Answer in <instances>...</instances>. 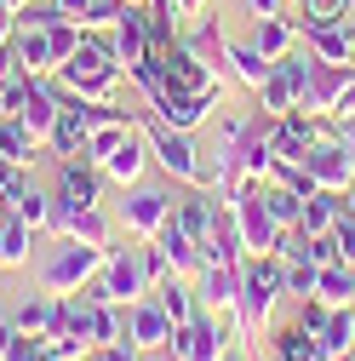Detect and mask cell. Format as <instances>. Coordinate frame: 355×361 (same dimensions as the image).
I'll return each instance as SVG.
<instances>
[{
    "label": "cell",
    "mask_w": 355,
    "mask_h": 361,
    "mask_svg": "<svg viewBox=\"0 0 355 361\" xmlns=\"http://www.w3.org/2000/svg\"><path fill=\"white\" fill-rule=\"evenodd\" d=\"M355 0H304V23H344Z\"/></svg>",
    "instance_id": "74e56055"
},
{
    "label": "cell",
    "mask_w": 355,
    "mask_h": 361,
    "mask_svg": "<svg viewBox=\"0 0 355 361\" xmlns=\"http://www.w3.org/2000/svg\"><path fill=\"white\" fill-rule=\"evenodd\" d=\"M23 184H29V172H23V166H12L6 155H0V201H12Z\"/></svg>",
    "instance_id": "60d3db41"
},
{
    "label": "cell",
    "mask_w": 355,
    "mask_h": 361,
    "mask_svg": "<svg viewBox=\"0 0 355 361\" xmlns=\"http://www.w3.org/2000/svg\"><path fill=\"white\" fill-rule=\"evenodd\" d=\"M247 12L252 18H270V12H281V0H247Z\"/></svg>",
    "instance_id": "f6af8a7d"
},
{
    "label": "cell",
    "mask_w": 355,
    "mask_h": 361,
    "mask_svg": "<svg viewBox=\"0 0 355 361\" xmlns=\"http://www.w3.org/2000/svg\"><path fill=\"white\" fill-rule=\"evenodd\" d=\"M35 361H52V350H46V344H40V350H35Z\"/></svg>",
    "instance_id": "681fc988"
},
{
    "label": "cell",
    "mask_w": 355,
    "mask_h": 361,
    "mask_svg": "<svg viewBox=\"0 0 355 361\" xmlns=\"http://www.w3.org/2000/svg\"><path fill=\"white\" fill-rule=\"evenodd\" d=\"M224 69H230L241 86H252V92H258L263 75H270V58H263L252 40H224Z\"/></svg>",
    "instance_id": "cb8c5ba5"
},
{
    "label": "cell",
    "mask_w": 355,
    "mask_h": 361,
    "mask_svg": "<svg viewBox=\"0 0 355 361\" xmlns=\"http://www.w3.org/2000/svg\"><path fill=\"white\" fill-rule=\"evenodd\" d=\"M46 149H52L58 161H75V155H86V126H80V115H75L69 104H63V115H58V126H52Z\"/></svg>",
    "instance_id": "f546056e"
},
{
    "label": "cell",
    "mask_w": 355,
    "mask_h": 361,
    "mask_svg": "<svg viewBox=\"0 0 355 361\" xmlns=\"http://www.w3.org/2000/svg\"><path fill=\"white\" fill-rule=\"evenodd\" d=\"M12 58H18V75H52L46 29H18V35H12Z\"/></svg>",
    "instance_id": "484cf974"
},
{
    "label": "cell",
    "mask_w": 355,
    "mask_h": 361,
    "mask_svg": "<svg viewBox=\"0 0 355 361\" xmlns=\"http://www.w3.org/2000/svg\"><path fill=\"white\" fill-rule=\"evenodd\" d=\"M126 12V0H86V12H80V29H115V18Z\"/></svg>",
    "instance_id": "d590c367"
},
{
    "label": "cell",
    "mask_w": 355,
    "mask_h": 361,
    "mask_svg": "<svg viewBox=\"0 0 355 361\" xmlns=\"http://www.w3.org/2000/svg\"><path fill=\"white\" fill-rule=\"evenodd\" d=\"M155 281H149V264H144V247H109L104 269H98V281L92 293L109 298V304H132V298H144Z\"/></svg>",
    "instance_id": "8992f818"
},
{
    "label": "cell",
    "mask_w": 355,
    "mask_h": 361,
    "mask_svg": "<svg viewBox=\"0 0 355 361\" xmlns=\"http://www.w3.org/2000/svg\"><path fill=\"white\" fill-rule=\"evenodd\" d=\"M281 293H287L281 287V258L275 252H247L241 258V293H235V338H247L258 350V333H263Z\"/></svg>",
    "instance_id": "7a4b0ae2"
},
{
    "label": "cell",
    "mask_w": 355,
    "mask_h": 361,
    "mask_svg": "<svg viewBox=\"0 0 355 361\" xmlns=\"http://www.w3.org/2000/svg\"><path fill=\"white\" fill-rule=\"evenodd\" d=\"M195 293L206 310H235V293H241V264H218V258H201L195 269Z\"/></svg>",
    "instance_id": "9a60e30c"
},
{
    "label": "cell",
    "mask_w": 355,
    "mask_h": 361,
    "mask_svg": "<svg viewBox=\"0 0 355 361\" xmlns=\"http://www.w3.org/2000/svg\"><path fill=\"white\" fill-rule=\"evenodd\" d=\"M270 355H275V361H321V355H316V333H304L298 322L270 338Z\"/></svg>",
    "instance_id": "d6a6232c"
},
{
    "label": "cell",
    "mask_w": 355,
    "mask_h": 361,
    "mask_svg": "<svg viewBox=\"0 0 355 361\" xmlns=\"http://www.w3.org/2000/svg\"><path fill=\"white\" fill-rule=\"evenodd\" d=\"M338 212H344V195L316 190V195H304V218H298V230H304V235H332Z\"/></svg>",
    "instance_id": "83f0119b"
},
{
    "label": "cell",
    "mask_w": 355,
    "mask_h": 361,
    "mask_svg": "<svg viewBox=\"0 0 355 361\" xmlns=\"http://www.w3.org/2000/svg\"><path fill=\"white\" fill-rule=\"evenodd\" d=\"M230 207H235V224H241L247 252H275V247H281V235H287V230L270 218V207H263V190H258V184H252V190H241Z\"/></svg>",
    "instance_id": "30bf717a"
},
{
    "label": "cell",
    "mask_w": 355,
    "mask_h": 361,
    "mask_svg": "<svg viewBox=\"0 0 355 361\" xmlns=\"http://www.w3.org/2000/svg\"><path fill=\"white\" fill-rule=\"evenodd\" d=\"M120 75L126 69L109 52V35H98V29H86L75 58L58 63V86L69 98H86V104H120Z\"/></svg>",
    "instance_id": "6da1fadb"
},
{
    "label": "cell",
    "mask_w": 355,
    "mask_h": 361,
    "mask_svg": "<svg viewBox=\"0 0 355 361\" xmlns=\"http://www.w3.org/2000/svg\"><path fill=\"white\" fill-rule=\"evenodd\" d=\"M6 207H12V212H18L23 224H29V230H35V235H40V230H46V235H52V195H40L35 184H23V190H18V195H12Z\"/></svg>",
    "instance_id": "4dcf8cb0"
},
{
    "label": "cell",
    "mask_w": 355,
    "mask_h": 361,
    "mask_svg": "<svg viewBox=\"0 0 355 361\" xmlns=\"http://www.w3.org/2000/svg\"><path fill=\"white\" fill-rule=\"evenodd\" d=\"M316 298H327L332 310L338 304H355V264H327L321 281H316Z\"/></svg>",
    "instance_id": "1f68e13d"
},
{
    "label": "cell",
    "mask_w": 355,
    "mask_h": 361,
    "mask_svg": "<svg viewBox=\"0 0 355 361\" xmlns=\"http://www.w3.org/2000/svg\"><path fill=\"white\" fill-rule=\"evenodd\" d=\"M252 47L263 52V58H287L292 47H298V23L287 18V12H270V18H258V29H252Z\"/></svg>",
    "instance_id": "7402d4cb"
},
{
    "label": "cell",
    "mask_w": 355,
    "mask_h": 361,
    "mask_svg": "<svg viewBox=\"0 0 355 361\" xmlns=\"http://www.w3.org/2000/svg\"><path fill=\"white\" fill-rule=\"evenodd\" d=\"M172 207H178V195H172V190L144 184V178H138V184L126 190V201H120V224H126V235H144V241H149L161 224L172 218Z\"/></svg>",
    "instance_id": "52a82bcc"
},
{
    "label": "cell",
    "mask_w": 355,
    "mask_h": 361,
    "mask_svg": "<svg viewBox=\"0 0 355 361\" xmlns=\"http://www.w3.org/2000/svg\"><path fill=\"white\" fill-rule=\"evenodd\" d=\"M355 350V304H338L332 315H327V327L316 333V355L321 361H338V355H349Z\"/></svg>",
    "instance_id": "ffe728a7"
},
{
    "label": "cell",
    "mask_w": 355,
    "mask_h": 361,
    "mask_svg": "<svg viewBox=\"0 0 355 361\" xmlns=\"http://www.w3.org/2000/svg\"><path fill=\"white\" fill-rule=\"evenodd\" d=\"M58 235H75V241H86V247H104V252H109L115 224L104 218V207H75V212L58 224Z\"/></svg>",
    "instance_id": "603a6c76"
},
{
    "label": "cell",
    "mask_w": 355,
    "mask_h": 361,
    "mask_svg": "<svg viewBox=\"0 0 355 361\" xmlns=\"http://www.w3.org/2000/svg\"><path fill=\"white\" fill-rule=\"evenodd\" d=\"M120 310H126V338L138 344L144 355H149V350H166V344H172V315L161 310V298H155V293L132 298V304H120Z\"/></svg>",
    "instance_id": "8fae6325"
},
{
    "label": "cell",
    "mask_w": 355,
    "mask_h": 361,
    "mask_svg": "<svg viewBox=\"0 0 355 361\" xmlns=\"http://www.w3.org/2000/svg\"><path fill=\"white\" fill-rule=\"evenodd\" d=\"M58 12H63V18H75V23H80V12H86V0H58Z\"/></svg>",
    "instance_id": "7dc6e473"
},
{
    "label": "cell",
    "mask_w": 355,
    "mask_h": 361,
    "mask_svg": "<svg viewBox=\"0 0 355 361\" xmlns=\"http://www.w3.org/2000/svg\"><path fill=\"white\" fill-rule=\"evenodd\" d=\"M18 75V58H12V40H0V80Z\"/></svg>",
    "instance_id": "7bdbcfd3"
},
{
    "label": "cell",
    "mask_w": 355,
    "mask_h": 361,
    "mask_svg": "<svg viewBox=\"0 0 355 361\" xmlns=\"http://www.w3.org/2000/svg\"><path fill=\"white\" fill-rule=\"evenodd\" d=\"M12 35H18V12L0 0V40H12Z\"/></svg>",
    "instance_id": "ee69618b"
},
{
    "label": "cell",
    "mask_w": 355,
    "mask_h": 361,
    "mask_svg": "<svg viewBox=\"0 0 355 361\" xmlns=\"http://www.w3.org/2000/svg\"><path fill=\"white\" fill-rule=\"evenodd\" d=\"M218 361H247V355H235V350H224V355H218Z\"/></svg>",
    "instance_id": "f907efd6"
},
{
    "label": "cell",
    "mask_w": 355,
    "mask_h": 361,
    "mask_svg": "<svg viewBox=\"0 0 355 361\" xmlns=\"http://www.w3.org/2000/svg\"><path fill=\"white\" fill-rule=\"evenodd\" d=\"M80 35H86V29H80L75 18H63V23H52V29H46V47H52V75H58V63H69V58H75Z\"/></svg>",
    "instance_id": "836d02e7"
},
{
    "label": "cell",
    "mask_w": 355,
    "mask_h": 361,
    "mask_svg": "<svg viewBox=\"0 0 355 361\" xmlns=\"http://www.w3.org/2000/svg\"><path fill=\"white\" fill-rule=\"evenodd\" d=\"M138 132H144V144H149V155H155V166H161L166 178H178V184H189V190H218V172H212V161L189 144V132L155 121L149 109H138Z\"/></svg>",
    "instance_id": "3957f363"
},
{
    "label": "cell",
    "mask_w": 355,
    "mask_h": 361,
    "mask_svg": "<svg viewBox=\"0 0 355 361\" xmlns=\"http://www.w3.org/2000/svg\"><path fill=\"white\" fill-rule=\"evenodd\" d=\"M155 58H161V75H166L172 92H189V98H218V92H224V69H218L212 58H201L189 47V35H178L172 47L155 52Z\"/></svg>",
    "instance_id": "5b68a950"
},
{
    "label": "cell",
    "mask_w": 355,
    "mask_h": 361,
    "mask_svg": "<svg viewBox=\"0 0 355 361\" xmlns=\"http://www.w3.org/2000/svg\"><path fill=\"white\" fill-rule=\"evenodd\" d=\"M344 207H349V212H355V178H349V190H344Z\"/></svg>",
    "instance_id": "c3c4849f"
},
{
    "label": "cell",
    "mask_w": 355,
    "mask_h": 361,
    "mask_svg": "<svg viewBox=\"0 0 355 361\" xmlns=\"http://www.w3.org/2000/svg\"><path fill=\"white\" fill-rule=\"evenodd\" d=\"M144 166H149V144H144V132L132 126L126 138H120V144H115V149L104 155V178H115L120 190H132V184L144 178Z\"/></svg>",
    "instance_id": "2e32d148"
},
{
    "label": "cell",
    "mask_w": 355,
    "mask_h": 361,
    "mask_svg": "<svg viewBox=\"0 0 355 361\" xmlns=\"http://www.w3.org/2000/svg\"><path fill=\"white\" fill-rule=\"evenodd\" d=\"M0 155H6L12 166H23V172L40 161V138H35L18 115H0Z\"/></svg>",
    "instance_id": "d4e9b609"
},
{
    "label": "cell",
    "mask_w": 355,
    "mask_h": 361,
    "mask_svg": "<svg viewBox=\"0 0 355 361\" xmlns=\"http://www.w3.org/2000/svg\"><path fill=\"white\" fill-rule=\"evenodd\" d=\"M29 247H35V230L12 207H0V269H23L29 264Z\"/></svg>",
    "instance_id": "44dd1931"
},
{
    "label": "cell",
    "mask_w": 355,
    "mask_h": 361,
    "mask_svg": "<svg viewBox=\"0 0 355 361\" xmlns=\"http://www.w3.org/2000/svg\"><path fill=\"white\" fill-rule=\"evenodd\" d=\"M332 241H338V258H344V264H355V212H349V207H344V212H338V224H332Z\"/></svg>",
    "instance_id": "ab89813d"
},
{
    "label": "cell",
    "mask_w": 355,
    "mask_h": 361,
    "mask_svg": "<svg viewBox=\"0 0 355 361\" xmlns=\"http://www.w3.org/2000/svg\"><path fill=\"white\" fill-rule=\"evenodd\" d=\"M304 40H309V52L327 58V63H355V29H349V18L344 23H304Z\"/></svg>",
    "instance_id": "ac0fdd59"
},
{
    "label": "cell",
    "mask_w": 355,
    "mask_h": 361,
    "mask_svg": "<svg viewBox=\"0 0 355 361\" xmlns=\"http://www.w3.org/2000/svg\"><path fill=\"white\" fill-rule=\"evenodd\" d=\"M126 6H149V0H126Z\"/></svg>",
    "instance_id": "f5cc1de1"
},
{
    "label": "cell",
    "mask_w": 355,
    "mask_h": 361,
    "mask_svg": "<svg viewBox=\"0 0 355 361\" xmlns=\"http://www.w3.org/2000/svg\"><path fill=\"white\" fill-rule=\"evenodd\" d=\"M316 281H321V269L309 264V258H292V264H281V287H287L292 298H309V293H316Z\"/></svg>",
    "instance_id": "e575fe53"
},
{
    "label": "cell",
    "mask_w": 355,
    "mask_h": 361,
    "mask_svg": "<svg viewBox=\"0 0 355 361\" xmlns=\"http://www.w3.org/2000/svg\"><path fill=\"white\" fill-rule=\"evenodd\" d=\"M304 80H309V52H287V58H275L270 63V75H263V86H258V98H263V109L270 115H287V109H298V98H304Z\"/></svg>",
    "instance_id": "ba28073f"
},
{
    "label": "cell",
    "mask_w": 355,
    "mask_h": 361,
    "mask_svg": "<svg viewBox=\"0 0 355 361\" xmlns=\"http://www.w3.org/2000/svg\"><path fill=\"white\" fill-rule=\"evenodd\" d=\"M104 247H86V241H75V235H58L52 241V252L40 258V269H35V287L40 293H80L86 281H98V269H104Z\"/></svg>",
    "instance_id": "277c9868"
},
{
    "label": "cell",
    "mask_w": 355,
    "mask_h": 361,
    "mask_svg": "<svg viewBox=\"0 0 355 361\" xmlns=\"http://www.w3.org/2000/svg\"><path fill=\"white\" fill-rule=\"evenodd\" d=\"M12 327L29 333V338H52L58 333V293H35L12 310Z\"/></svg>",
    "instance_id": "d6986e66"
},
{
    "label": "cell",
    "mask_w": 355,
    "mask_h": 361,
    "mask_svg": "<svg viewBox=\"0 0 355 361\" xmlns=\"http://www.w3.org/2000/svg\"><path fill=\"white\" fill-rule=\"evenodd\" d=\"M104 35H109V52H115V63H120V69H132V63H144V58H149L144 6H126V12L115 18V29H104Z\"/></svg>",
    "instance_id": "5bb4252c"
},
{
    "label": "cell",
    "mask_w": 355,
    "mask_h": 361,
    "mask_svg": "<svg viewBox=\"0 0 355 361\" xmlns=\"http://www.w3.org/2000/svg\"><path fill=\"white\" fill-rule=\"evenodd\" d=\"M161 252H166V264H172V276H195V269H201V241L184 230V224H178V218H166L161 224V230L149 235Z\"/></svg>",
    "instance_id": "e0dca14e"
},
{
    "label": "cell",
    "mask_w": 355,
    "mask_h": 361,
    "mask_svg": "<svg viewBox=\"0 0 355 361\" xmlns=\"http://www.w3.org/2000/svg\"><path fill=\"white\" fill-rule=\"evenodd\" d=\"M6 6H12V12H23V6H29V0H6Z\"/></svg>",
    "instance_id": "816d5d0a"
},
{
    "label": "cell",
    "mask_w": 355,
    "mask_h": 361,
    "mask_svg": "<svg viewBox=\"0 0 355 361\" xmlns=\"http://www.w3.org/2000/svg\"><path fill=\"white\" fill-rule=\"evenodd\" d=\"M98 361H144V350L132 338H115V344H98Z\"/></svg>",
    "instance_id": "b9f144b4"
},
{
    "label": "cell",
    "mask_w": 355,
    "mask_h": 361,
    "mask_svg": "<svg viewBox=\"0 0 355 361\" xmlns=\"http://www.w3.org/2000/svg\"><path fill=\"white\" fill-rule=\"evenodd\" d=\"M304 166H309V178H316V190H332V195H344V190H349V178H355V155H349L344 138H321V144H309Z\"/></svg>",
    "instance_id": "7c38bea8"
},
{
    "label": "cell",
    "mask_w": 355,
    "mask_h": 361,
    "mask_svg": "<svg viewBox=\"0 0 355 361\" xmlns=\"http://www.w3.org/2000/svg\"><path fill=\"white\" fill-rule=\"evenodd\" d=\"M327 315H332L327 298H316V293L298 298V327H304V333H321V327H327Z\"/></svg>",
    "instance_id": "f35d334b"
},
{
    "label": "cell",
    "mask_w": 355,
    "mask_h": 361,
    "mask_svg": "<svg viewBox=\"0 0 355 361\" xmlns=\"http://www.w3.org/2000/svg\"><path fill=\"white\" fill-rule=\"evenodd\" d=\"M338 138H344V144H349V155H355V115H344V121H338Z\"/></svg>",
    "instance_id": "bcb514c9"
},
{
    "label": "cell",
    "mask_w": 355,
    "mask_h": 361,
    "mask_svg": "<svg viewBox=\"0 0 355 361\" xmlns=\"http://www.w3.org/2000/svg\"><path fill=\"white\" fill-rule=\"evenodd\" d=\"M263 207H270V218L281 224V230H298V218H304V195L298 190H287V184H275V178H263Z\"/></svg>",
    "instance_id": "f1b7e54d"
},
{
    "label": "cell",
    "mask_w": 355,
    "mask_h": 361,
    "mask_svg": "<svg viewBox=\"0 0 355 361\" xmlns=\"http://www.w3.org/2000/svg\"><path fill=\"white\" fill-rule=\"evenodd\" d=\"M349 75H355V63H327V58L309 52V80H304L298 109H309V115H338V98H344Z\"/></svg>",
    "instance_id": "9c48e42d"
},
{
    "label": "cell",
    "mask_w": 355,
    "mask_h": 361,
    "mask_svg": "<svg viewBox=\"0 0 355 361\" xmlns=\"http://www.w3.org/2000/svg\"><path fill=\"white\" fill-rule=\"evenodd\" d=\"M144 104H149V115H155V121H166V126H178V132H195V126L218 109V98H189V92H172V86L149 92Z\"/></svg>",
    "instance_id": "4fadbf2b"
},
{
    "label": "cell",
    "mask_w": 355,
    "mask_h": 361,
    "mask_svg": "<svg viewBox=\"0 0 355 361\" xmlns=\"http://www.w3.org/2000/svg\"><path fill=\"white\" fill-rule=\"evenodd\" d=\"M149 293H155V298H161V310L172 315V327H184V322H189L195 310H206V304H201V293H195L189 281H178V276H166V281H155Z\"/></svg>",
    "instance_id": "4316f807"
},
{
    "label": "cell",
    "mask_w": 355,
    "mask_h": 361,
    "mask_svg": "<svg viewBox=\"0 0 355 361\" xmlns=\"http://www.w3.org/2000/svg\"><path fill=\"white\" fill-rule=\"evenodd\" d=\"M40 344H46L52 350V361H86V350H92V338H80V333H52V338H40Z\"/></svg>",
    "instance_id": "8d00e7d4"
}]
</instances>
